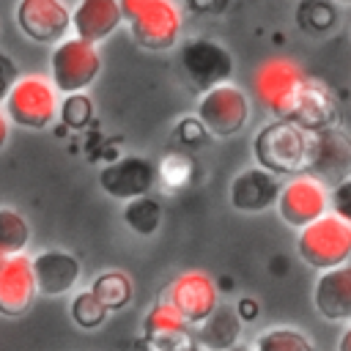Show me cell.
<instances>
[{
  "mask_svg": "<svg viewBox=\"0 0 351 351\" xmlns=\"http://www.w3.org/2000/svg\"><path fill=\"white\" fill-rule=\"evenodd\" d=\"M58 115H60L63 126H69V129H85L93 121V101L82 90L66 93L63 101L58 104Z\"/></svg>",
  "mask_w": 351,
  "mask_h": 351,
  "instance_id": "f1b7e54d",
  "label": "cell"
},
{
  "mask_svg": "<svg viewBox=\"0 0 351 351\" xmlns=\"http://www.w3.org/2000/svg\"><path fill=\"white\" fill-rule=\"evenodd\" d=\"M230 0H186V5L195 14H222Z\"/></svg>",
  "mask_w": 351,
  "mask_h": 351,
  "instance_id": "d6a6232c",
  "label": "cell"
},
{
  "mask_svg": "<svg viewBox=\"0 0 351 351\" xmlns=\"http://www.w3.org/2000/svg\"><path fill=\"white\" fill-rule=\"evenodd\" d=\"M195 340L206 351H228L230 346H236L241 340V315H239V310L230 307V304H217L211 310V315L197 324Z\"/></svg>",
  "mask_w": 351,
  "mask_h": 351,
  "instance_id": "ffe728a7",
  "label": "cell"
},
{
  "mask_svg": "<svg viewBox=\"0 0 351 351\" xmlns=\"http://www.w3.org/2000/svg\"><path fill=\"white\" fill-rule=\"evenodd\" d=\"M280 189H282L280 176L255 165V167L236 173V178L230 181V206L244 214H261V211L277 206Z\"/></svg>",
  "mask_w": 351,
  "mask_h": 351,
  "instance_id": "9a60e30c",
  "label": "cell"
},
{
  "mask_svg": "<svg viewBox=\"0 0 351 351\" xmlns=\"http://www.w3.org/2000/svg\"><path fill=\"white\" fill-rule=\"evenodd\" d=\"M255 307H258V304H255L252 299H244V302H239V307H236V310H239V315H241V321H244V318H255V315H258V310H255Z\"/></svg>",
  "mask_w": 351,
  "mask_h": 351,
  "instance_id": "836d02e7",
  "label": "cell"
},
{
  "mask_svg": "<svg viewBox=\"0 0 351 351\" xmlns=\"http://www.w3.org/2000/svg\"><path fill=\"white\" fill-rule=\"evenodd\" d=\"M296 22L307 33H329L337 27V5L335 0H302L296 5Z\"/></svg>",
  "mask_w": 351,
  "mask_h": 351,
  "instance_id": "cb8c5ba5",
  "label": "cell"
},
{
  "mask_svg": "<svg viewBox=\"0 0 351 351\" xmlns=\"http://www.w3.org/2000/svg\"><path fill=\"white\" fill-rule=\"evenodd\" d=\"M255 351H315V343L293 326H271L258 335Z\"/></svg>",
  "mask_w": 351,
  "mask_h": 351,
  "instance_id": "484cf974",
  "label": "cell"
},
{
  "mask_svg": "<svg viewBox=\"0 0 351 351\" xmlns=\"http://www.w3.org/2000/svg\"><path fill=\"white\" fill-rule=\"evenodd\" d=\"M33 274H36L38 293L63 296L80 282L82 263L77 261V255L66 250H44L33 258Z\"/></svg>",
  "mask_w": 351,
  "mask_h": 351,
  "instance_id": "ac0fdd59",
  "label": "cell"
},
{
  "mask_svg": "<svg viewBox=\"0 0 351 351\" xmlns=\"http://www.w3.org/2000/svg\"><path fill=\"white\" fill-rule=\"evenodd\" d=\"M296 252L307 266L318 271L346 263L351 258V222L340 219L337 214L318 217L315 222L299 228Z\"/></svg>",
  "mask_w": 351,
  "mask_h": 351,
  "instance_id": "277c9868",
  "label": "cell"
},
{
  "mask_svg": "<svg viewBox=\"0 0 351 351\" xmlns=\"http://www.w3.org/2000/svg\"><path fill=\"white\" fill-rule=\"evenodd\" d=\"M195 332H178V335H165V337H143L140 351H192L195 348Z\"/></svg>",
  "mask_w": 351,
  "mask_h": 351,
  "instance_id": "f546056e",
  "label": "cell"
},
{
  "mask_svg": "<svg viewBox=\"0 0 351 351\" xmlns=\"http://www.w3.org/2000/svg\"><path fill=\"white\" fill-rule=\"evenodd\" d=\"M69 315H71V321H74L80 329L90 332V329H99V326L107 321L110 310H107V307L101 304V299L88 288V291L74 293V299H71V304H69Z\"/></svg>",
  "mask_w": 351,
  "mask_h": 351,
  "instance_id": "83f0119b",
  "label": "cell"
},
{
  "mask_svg": "<svg viewBox=\"0 0 351 351\" xmlns=\"http://www.w3.org/2000/svg\"><path fill=\"white\" fill-rule=\"evenodd\" d=\"M195 118L211 137H233L250 121V99L233 82H219L200 93Z\"/></svg>",
  "mask_w": 351,
  "mask_h": 351,
  "instance_id": "8992f818",
  "label": "cell"
},
{
  "mask_svg": "<svg viewBox=\"0 0 351 351\" xmlns=\"http://www.w3.org/2000/svg\"><path fill=\"white\" fill-rule=\"evenodd\" d=\"M326 208H329L326 184H321L318 178L307 173L291 176V181L282 184L280 197H277V214L291 228H304L315 222L318 217L326 214Z\"/></svg>",
  "mask_w": 351,
  "mask_h": 351,
  "instance_id": "9c48e42d",
  "label": "cell"
},
{
  "mask_svg": "<svg viewBox=\"0 0 351 351\" xmlns=\"http://www.w3.org/2000/svg\"><path fill=\"white\" fill-rule=\"evenodd\" d=\"M310 145H313V132L302 129L293 121L277 118L271 123H263L255 132L252 154H255V162L261 167H266L282 178V176L307 173Z\"/></svg>",
  "mask_w": 351,
  "mask_h": 351,
  "instance_id": "6da1fadb",
  "label": "cell"
},
{
  "mask_svg": "<svg viewBox=\"0 0 351 351\" xmlns=\"http://www.w3.org/2000/svg\"><path fill=\"white\" fill-rule=\"evenodd\" d=\"M30 241L27 219L14 208H0V258L25 252Z\"/></svg>",
  "mask_w": 351,
  "mask_h": 351,
  "instance_id": "d4e9b609",
  "label": "cell"
},
{
  "mask_svg": "<svg viewBox=\"0 0 351 351\" xmlns=\"http://www.w3.org/2000/svg\"><path fill=\"white\" fill-rule=\"evenodd\" d=\"M189 324H200L217 307V285L206 271H184L167 285L165 296Z\"/></svg>",
  "mask_w": 351,
  "mask_h": 351,
  "instance_id": "5bb4252c",
  "label": "cell"
},
{
  "mask_svg": "<svg viewBox=\"0 0 351 351\" xmlns=\"http://www.w3.org/2000/svg\"><path fill=\"white\" fill-rule=\"evenodd\" d=\"M90 291L101 299V304L112 313V310H123L129 302H132V293H134V285H132V277L121 269H110V271H101L93 282H90Z\"/></svg>",
  "mask_w": 351,
  "mask_h": 351,
  "instance_id": "7402d4cb",
  "label": "cell"
},
{
  "mask_svg": "<svg viewBox=\"0 0 351 351\" xmlns=\"http://www.w3.org/2000/svg\"><path fill=\"white\" fill-rule=\"evenodd\" d=\"M5 115L22 129H47L58 115L55 85L44 77H19L5 96Z\"/></svg>",
  "mask_w": 351,
  "mask_h": 351,
  "instance_id": "ba28073f",
  "label": "cell"
},
{
  "mask_svg": "<svg viewBox=\"0 0 351 351\" xmlns=\"http://www.w3.org/2000/svg\"><path fill=\"white\" fill-rule=\"evenodd\" d=\"M99 71H101V55L96 44L80 36L58 41L49 55V77H52L55 90L60 93L85 90L88 85H93Z\"/></svg>",
  "mask_w": 351,
  "mask_h": 351,
  "instance_id": "5b68a950",
  "label": "cell"
},
{
  "mask_svg": "<svg viewBox=\"0 0 351 351\" xmlns=\"http://www.w3.org/2000/svg\"><path fill=\"white\" fill-rule=\"evenodd\" d=\"M123 222L137 236H154L162 225V203L156 197H151V192L132 197L123 206Z\"/></svg>",
  "mask_w": 351,
  "mask_h": 351,
  "instance_id": "44dd1931",
  "label": "cell"
},
{
  "mask_svg": "<svg viewBox=\"0 0 351 351\" xmlns=\"http://www.w3.org/2000/svg\"><path fill=\"white\" fill-rule=\"evenodd\" d=\"M36 274L33 258L27 255H5L0 258V315L19 318L30 310L36 299Z\"/></svg>",
  "mask_w": 351,
  "mask_h": 351,
  "instance_id": "4fadbf2b",
  "label": "cell"
},
{
  "mask_svg": "<svg viewBox=\"0 0 351 351\" xmlns=\"http://www.w3.org/2000/svg\"><path fill=\"white\" fill-rule=\"evenodd\" d=\"M16 80H19L16 63L11 60V55L0 52V101H5V96L11 93V88H14Z\"/></svg>",
  "mask_w": 351,
  "mask_h": 351,
  "instance_id": "1f68e13d",
  "label": "cell"
},
{
  "mask_svg": "<svg viewBox=\"0 0 351 351\" xmlns=\"http://www.w3.org/2000/svg\"><path fill=\"white\" fill-rule=\"evenodd\" d=\"M156 184V165L140 154L121 156L99 170V186L115 200H132L148 195Z\"/></svg>",
  "mask_w": 351,
  "mask_h": 351,
  "instance_id": "7c38bea8",
  "label": "cell"
},
{
  "mask_svg": "<svg viewBox=\"0 0 351 351\" xmlns=\"http://www.w3.org/2000/svg\"><path fill=\"white\" fill-rule=\"evenodd\" d=\"M293 123H299L302 129L307 132H318V129H326V126H337L340 121V107H337V99L332 93V88L315 77L307 74L304 85H302V93L293 104V112L291 118Z\"/></svg>",
  "mask_w": 351,
  "mask_h": 351,
  "instance_id": "2e32d148",
  "label": "cell"
},
{
  "mask_svg": "<svg viewBox=\"0 0 351 351\" xmlns=\"http://www.w3.org/2000/svg\"><path fill=\"white\" fill-rule=\"evenodd\" d=\"M313 304L324 321L351 324V266L324 269L313 288Z\"/></svg>",
  "mask_w": 351,
  "mask_h": 351,
  "instance_id": "e0dca14e",
  "label": "cell"
},
{
  "mask_svg": "<svg viewBox=\"0 0 351 351\" xmlns=\"http://www.w3.org/2000/svg\"><path fill=\"white\" fill-rule=\"evenodd\" d=\"M337 351H351V324H348L346 332L340 335V340H337Z\"/></svg>",
  "mask_w": 351,
  "mask_h": 351,
  "instance_id": "e575fe53",
  "label": "cell"
},
{
  "mask_svg": "<svg viewBox=\"0 0 351 351\" xmlns=\"http://www.w3.org/2000/svg\"><path fill=\"white\" fill-rule=\"evenodd\" d=\"M335 3H346V5H351V0H335Z\"/></svg>",
  "mask_w": 351,
  "mask_h": 351,
  "instance_id": "f35d334b",
  "label": "cell"
},
{
  "mask_svg": "<svg viewBox=\"0 0 351 351\" xmlns=\"http://www.w3.org/2000/svg\"><path fill=\"white\" fill-rule=\"evenodd\" d=\"M16 27L36 44H58L71 27V11L63 0H19Z\"/></svg>",
  "mask_w": 351,
  "mask_h": 351,
  "instance_id": "8fae6325",
  "label": "cell"
},
{
  "mask_svg": "<svg viewBox=\"0 0 351 351\" xmlns=\"http://www.w3.org/2000/svg\"><path fill=\"white\" fill-rule=\"evenodd\" d=\"M8 143V115L0 110V148Z\"/></svg>",
  "mask_w": 351,
  "mask_h": 351,
  "instance_id": "d590c367",
  "label": "cell"
},
{
  "mask_svg": "<svg viewBox=\"0 0 351 351\" xmlns=\"http://www.w3.org/2000/svg\"><path fill=\"white\" fill-rule=\"evenodd\" d=\"M123 22L137 47L145 52H167L181 38V8L176 0H121Z\"/></svg>",
  "mask_w": 351,
  "mask_h": 351,
  "instance_id": "7a4b0ae2",
  "label": "cell"
},
{
  "mask_svg": "<svg viewBox=\"0 0 351 351\" xmlns=\"http://www.w3.org/2000/svg\"><path fill=\"white\" fill-rule=\"evenodd\" d=\"M192 176H195V162L181 151H167L156 165V181L165 189H184L192 181Z\"/></svg>",
  "mask_w": 351,
  "mask_h": 351,
  "instance_id": "4316f807",
  "label": "cell"
},
{
  "mask_svg": "<svg viewBox=\"0 0 351 351\" xmlns=\"http://www.w3.org/2000/svg\"><path fill=\"white\" fill-rule=\"evenodd\" d=\"M307 74L302 71V66L291 58H269L258 66L255 77H252V85H255V93L258 99L277 115V118H291L293 112V104L302 93V85H304Z\"/></svg>",
  "mask_w": 351,
  "mask_h": 351,
  "instance_id": "52a82bcc",
  "label": "cell"
},
{
  "mask_svg": "<svg viewBox=\"0 0 351 351\" xmlns=\"http://www.w3.org/2000/svg\"><path fill=\"white\" fill-rule=\"evenodd\" d=\"M176 69L192 90L203 93L219 82H230L233 55L214 38H186L176 49Z\"/></svg>",
  "mask_w": 351,
  "mask_h": 351,
  "instance_id": "3957f363",
  "label": "cell"
},
{
  "mask_svg": "<svg viewBox=\"0 0 351 351\" xmlns=\"http://www.w3.org/2000/svg\"><path fill=\"white\" fill-rule=\"evenodd\" d=\"M121 22H123L121 0H80L71 11L74 36L93 44L110 38Z\"/></svg>",
  "mask_w": 351,
  "mask_h": 351,
  "instance_id": "d6986e66",
  "label": "cell"
},
{
  "mask_svg": "<svg viewBox=\"0 0 351 351\" xmlns=\"http://www.w3.org/2000/svg\"><path fill=\"white\" fill-rule=\"evenodd\" d=\"M192 351H206V348H203V346H197V343H195V348H192Z\"/></svg>",
  "mask_w": 351,
  "mask_h": 351,
  "instance_id": "74e56055",
  "label": "cell"
},
{
  "mask_svg": "<svg viewBox=\"0 0 351 351\" xmlns=\"http://www.w3.org/2000/svg\"><path fill=\"white\" fill-rule=\"evenodd\" d=\"M189 329H192V324L167 299L156 302L143 318V337H148V340L151 337H165V335H178V332H189Z\"/></svg>",
  "mask_w": 351,
  "mask_h": 351,
  "instance_id": "603a6c76",
  "label": "cell"
},
{
  "mask_svg": "<svg viewBox=\"0 0 351 351\" xmlns=\"http://www.w3.org/2000/svg\"><path fill=\"white\" fill-rule=\"evenodd\" d=\"M228 351H250V348H247V346H244V343H236V346H230V348H228Z\"/></svg>",
  "mask_w": 351,
  "mask_h": 351,
  "instance_id": "8d00e7d4",
  "label": "cell"
},
{
  "mask_svg": "<svg viewBox=\"0 0 351 351\" xmlns=\"http://www.w3.org/2000/svg\"><path fill=\"white\" fill-rule=\"evenodd\" d=\"M329 206H332V214H337L340 219L351 222V178H346V181H340V184L332 186Z\"/></svg>",
  "mask_w": 351,
  "mask_h": 351,
  "instance_id": "4dcf8cb0",
  "label": "cell"
},
{
  "mask_svg": "<svg viewBox=\"0 0 351 351\" xmlns=\"http://www.w3.org/2000/svg\"><path fill=\"white\" fill-rule=\"evenodd\" d=\"M307 176L318 178L326 186H335L351 178V137L337 126L313 132Z\"/></svg>",
  "mask_w": 351,
  "mask_h": 351,
  "instance_id": "30bf717a",
  "label": "cell"
}]
</instances>
